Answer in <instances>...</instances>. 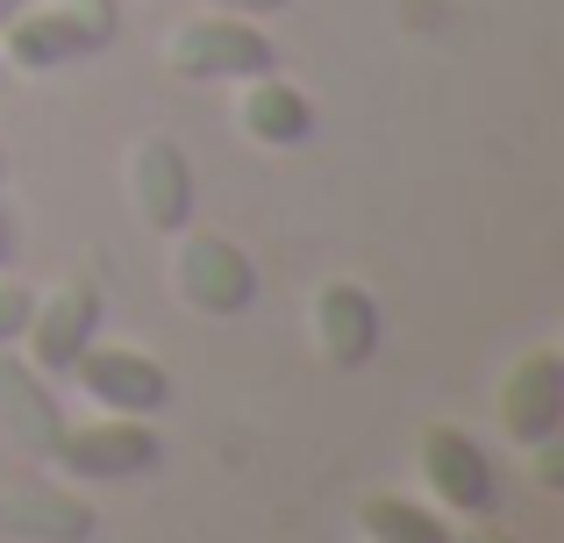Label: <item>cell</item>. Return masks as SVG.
<instances>
[{
  "label": "cell",
  "instance_id": "cell-7",
  "mask_svg": "<svg viewBox=\"0 0 564 543\" xmlns=\"http://www.w3.org/2000/svg\"><path fill=\"white\" fill-rule=\"evenodd\" d=\"M500 430L508 444H543L564 430V358L557 350H529L500 379Z\"/></svg>",
  "mask_w": 564,
  "mask_h": 543
},
{
  "label": "cell",
  "instance_id": "cell-15",
  "mask_svg": "<svg viewBox=\"0 0 564 543\" xmlns=\"http://www.w3.org/2000/svg\"><path fill=\"white\" fill-rule=\"evenodd\" d=\"M536 450V487H564V458H557V436H543V444H529Z\"/></svg>",
  "mask_w": 564,
  "mask_h": 543
},
{
  "label": "cell",
  "instance_id": "cell-14",
  "mask_svg": "<svg viewBox=\"0 0 564 543\" xmlns=\"http://www.w3.org/2000/svg\"><path fill=\"white\" fill-rule=\"evenodd\" d=\"M29 301H36V293H22V286L0 279V344H14V336L29 329Z\"/></svg>",
  "mask_w": 564,
  "mask_h": 543
},
{
  "label": "cell",
  "instance_id": "cell-1",
  "mask_svg": "<svg viewBox=\"0 0 564 543\" xmlns=\"http://www.w3.org/2000/svg\"><path fill=\"white\" fill-rule=\"evenodd\" d=\"M165 65L193 86L215 79H264L279 72V43L264 36L250 14H207V22H186L180 36L165 43Z\"/></svg>",
  "mask_w": 564,
  "mask_h": 543
},
{
  "label": "cell",
  "instance_id": "cell-17",
  "mask_svg": "<svg viewBox=\"0 0 564 543\" xmlns=\"http://www.w3.org/2000/svg\"><path fill=\"white\" fill-rule=\"evenodd\" d=\"M14 258V229H8V215H0V265Z\"/></svg>",
  "mask_w": 564,
  "mask_h": 543
},
{
  "label": "cell",
  "instance_id": "cell-13",
  "mask_svg": "<svg viewBox=\"0 0 564 543\" xmlns=\"http://www.w3.org/2000/svg\"><path fill=\"white\" fill-rule=\"evenodd\" d=\"M358 530L372 543H465L436 508L408 501V493H372V501H358Z\"/></svg>",
  "mask_w": 564,
  "mask_h": 543
},
{
  "label": "cell",
  "instance_id": "cell-18",
  "mask_svg": "<svg viewBox=\"0 0 564 543\" xmlns=\"http://www.w3.org/2000/svg\"><path fill=\"white\" fill-rule=\"evenodd\" d=\"M471 543H514V536H508V530H479Z\"/></svg>",
  "mask_w": 564,
  "mask_h": 543
},
{
  "label": "cell",
  "instance_id": "cell-19",
  "mask_svg": "<svg viewBox=\"0 0 564 543\" xmlns=\"http://www.w3.org/2000/svg\"><path fill=\"white\" fill-rule=\"evenodd\" d=\"M14 8H22V0H0V22H8V14H14Z\"/></svg>",
  "mask_w": 564,
  "mask_h": 543
},
{
  "label": "cell",
  "instance_id": "cell-5",
  "mask_svg": "<svg viewBox=\"0 0 564 543\" xmlns=\"http://www.w3.org/2000/svg\"><path fill=\"white\" fill-rule=\"evenodd\" d=\"M422 479H429V493H436L451 515H479V522L500 515V473H494V458H486L465 430H451V422L422 430Z\"/></svg>",
  "mask_w": 564,
  "mask_h": 543
},
{
  "label": "cell",
  "instance_id": "cell-2",
  "mask_svg": "<svg viewBox=\"0 0 564 543\" xmlns=\"http://www.w3.org/2000/svg\"><path fill=\"white\" fill-rule=\"evenodd\" d=\"M100 43H115V8H14L8 36H0V65L51 72L72 57H94Z\"/></svg>",
  "mask_w": 564,
  "mask_h": 543
},
{
  "label": "cell",
  "instance_id": "cell-3",
  "mask_svg": "<svg viewBox=\"0 0 564 543\" xmlns=\"http://www.w3.org/2000/svg\"><path fill=\"white\" fill-rule=\"evenodd\" d=\"M51 458L65 465L72 479H143L165 444L143 415H115V422H79V430H57Z\"/></svg>",
  "mask_w": 564,
  "mask_h": 543
},
{
  "label": "cell",
  "instance_id": "cell-9",
  "mask_svg": "<svg viewBox=\"0 0 564 543\" xmlns=\"http://www.w3.org/2000/svg\"><path fill=\"white\" fill-rule=\"evenodd\" d=\"M129 186H137V215L151 229L180 237V229L193 222V172H186V158L172 151V143H137V158H129Z\"/></svg>",
  "mask_w": 564,
  "mask_h": 543
},
{
  "label": "cell",
  "instance_id": "cell-12",
  "mask_svg": "<svg viewBox=\"0 0 564 543\" xmlns=\"http://www.w3.org/2000/svg\"><path fill=\"white\" fill-rule=\"evenodd\" d=\"M0 430L22 450H51L65 415L51 408V393H36V365H0Z\"/></svg>",
  "mask_w": 564,
  "mask_h": 543
},
{
  "label": "cell",
  "instance_id": "cell-11",
  "mask_svg": "<svg viewBox=\"0 0 564 543\" xmlns=\"http://www.w3.org/2000/svg\"><path fill=\"white\" fill-rule=\"evenodd\" d=\"M315 336H322V358H329V365H365V358H372V344H379V307H372V293L350 286V279L322 286Z\"/></svg>",
  "mask_w": 564,
  "mask_h": 543
},
{
  "label": "cell",
  "instance_id": "cell-16",
  "mask_svg": "<svg viewBox=\"0 0 564 543\" xmlns=\"http://www.w3.org/2000/svg\"><path fill=\"white\" fill-rule=\"evenodd\" d=\"M258 8H279V0H221V14H258Z\"/></svg>",
  "mask_w": 564,
  "mask_h": 543
},
{
  "label": "cell",
  "instance_id": "cell-8",
  "mask_svg": "<svg viewBox=\"0 0 564 543\" xmlns=\"http://www.w3.org/2000/svg\"><path fill=\"white\" fill-rule=\"evenodd\" d=\"M180 293L200 315H243L250 293H258V272H250V258L229 237H186L180 243Z\"/></svg>",
  "mask_w": 564,
  "mask_h": 543
},
{
  "label": "cell",
  "instance_id": "cell-4",
  "mask_svg": "<svg viewBox=\"0 0 564 543\" xmlns=\"http://www.w3.org/2000/svg\"><path fill=\"white\" fill-rule=\"evenodd\" d=\"M79 393L100 408V415H158L172 401V379L151 350H129V344H86L79 365H72Z\"/></svg>",
  "mask_w": 564,
  "mask_h": 543
},
{
  "label": "cell",
  "instance_id": "cell-10",
  "mask_svg": "<svg viewBox=\"0 0 564 543\" xmlns=\"http://www.w3.org/2000/svg\"><path fill=\"white\" fill-rule=\"evenodd\" d=\"M243 137L264 143V151H301V143L315 137V100H307L301 86H286L279 72H264L243 94Z\"/></svg>",
  "mask_w": 564,
  "mask_h": 543
},
{
  "label": "cell",
  "instance_id": "cell-6",
  "mask_svg": "<svg viewBox=\"0 0 564 543\" xmlns=\"http://www.w3.org/2000/svg\"><path fill=\"white\" fill-rule=\"evenodd\" d=\"M100 329V293L94 286H57L51 301H29V365H36V379H65L72 365H79V350L94 344Z\"/></svg>",
  "mask_w": 564,
  "mask_h": 543
},
{
  "label": "cell",
  "instance_id": "cell-20",
  "mask_svg": "<svg viewBox=\"0 0 564 543\" xmlns=\"http://www.w3.org/2000/svg\"><path fill=\"white\" fill-rule=\"evenodd\" d=\"M0 72H8V65H0Z\"/></svg>",
  "mask_w": 564,
  "mask_h": 543
}]
</instances>
